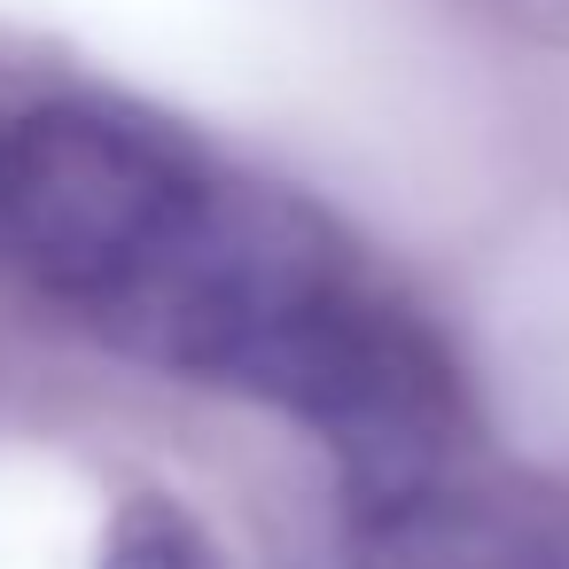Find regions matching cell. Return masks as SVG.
<instances>
[{
	"mask_svg": "<svg viewBox=\"0 0 569 569\" xmlns=\"http://www.w3.org/2000/svg\"><path fill=\"white\" fill-rule=\"evenodd\" d=\"M102 569H211V561L188 515H172L164 499H126L102 538Z\"/></svg>",
	"mask_w": 569,
	"mask_h": 569,
	"instance_id": "cell-3",
	"label": "cell"
},
{
	"mask_svg": "<svg viewBox=\"0 0 569 569\" xmlns=\"http://www.w3.org/2000/svg\"><path fill=\"white\" fill-rule=\"evenodd\" d=\"M359 569H546V553L515 522L468 507L445 483L413 507L367 515L359 522Z\"/></svg>",
	"mask_w": 569,
	"mask_h": 569,
	"instance_id": "cell-2",
	"label": "cell"
},
{
	"mask_svg": "<svg viewBox=\"0 0 569 569\" xmlns=\"http://www.w3.org/2000/svg\"><path fill=\"white\" fill-rule=\"evenodd\" d=\"M219 172L157 118L40 102L0 133V250L40 289L118 320L203 219Z\"/></svg>",
	"mask_w": 569,
	"mask_h": 569,
	"instance_id": "cell-1",
	"label": "cell"
}]
</instances>
